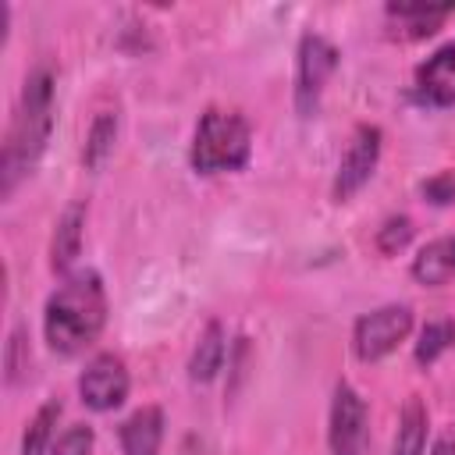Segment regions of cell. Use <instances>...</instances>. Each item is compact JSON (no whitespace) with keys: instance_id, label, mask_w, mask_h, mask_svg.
Instances as JSON below:
<instances>
[{"instance_id":"obj_9","label":"cell","mask_w":455,"mask_h":455,"mask_svg":"<svg viewBox=\"0 0 455 455\" xmlns=\"http://www.w3.org/2000/svg\"><path fill=\"white\" fill-rule=\"evenodd\" d=\"M412 100L419 107H455V39L434 50L412 75Z\"/></svg>"},{"instance_id":"obj_3","label":"cell","mask_w":455,"mask_h":455,"mask_svg":"<svg viewBox=\"0 0 455 455\" xmlns=\"http://www.w3.org/2000/svg\"><path fill=\"white\" fill-rule=\"evenodd\" d=\"M252 153V128L238 110L210 107L192 132L188 164L196 174H228L242 171Z\"/></svg>"},{"instance_id":"obj_7","label":"cell","mask_w":455,"mask_h":455,"mask_svg":"<svg viewBox=\"0 0 455 455\" xmlns=\"http://www.w3.org/2000/svg\"><path fill=\"white\" fill-rule=\"evenodd\" d=\"M380 149H384V132L380 124H359L338 160V171H334V185H331V196L334 203H348L377 171L380 164Z\"/></svg>"},{"instance_id":"obj_23","label":"cell","mask_w":455,"mask_h":455,"mask_svg":"<svg viewBox=\"0 0 455 455\" xmlns=\"http://www.w3.org/2000/svg\"><path fill=\"white\" fill-rule=\"evenodd\" d=\"M430 455H455V434H451V430H444V434L434 441Z\"/></svg>"},{"instance_id":"obj_16","label":"cell","mask_w":455,"mask_h":455,"mask_svg":"<svg viewBox=\"0 0 455 455\" xmlns=\"http://www.w3.org/2000/svg\"><path fill=\"white\" fill-rule=\"evenodd\" d=\"M60 412H64L60 398H46L36 409V416L25 423V434H21V455H50L53 451V434H57Z\"/></svg>"},{"instance_id":"obj_21","label":"cell","mask_w":455,"mask_h":455,"mask_svg":"<svg viewBox=\"0 0 455 455\" xmlns=\"http://www.w3.org/2000/svg\"><path fill=\"white\" fill-rule=\"evenodd\" d=\"M423 199L434 203V206H451L455 203V171H437L434 178H427L419 185Z\"/></svg>"},{"instance_id":"obj_6","label":"cell","mask_w":455,"mask_h":455,"mask_svg":"<svg viewBox=\"0 0 455 455\" xmlns=\"http://www.w3.org/2000/svg\"><path fill=\"white\" fill-rule=\"evenodd\" d=\"M366 441H370L366 402L348 380H338L334 398H331V416H327L331 455H366Z\"/></svg>"},{"instance_id":"obj_20","label":"cell","mask_w":455,"mask_h":455,"mask_svg":"<svg viewBox=\"0 0 455 455\" xmlns=\"http://www.w3.org/2000/svg\"><path fill=\"white\" fill-rule=\"evenodd\" d=\"M92 444H96V434L89 423H75L68 427L57 441H53V451L50 455H92Z\"/></svg>"},{"instance_id":"obj_4","label":"cell","mask_w":455,"mask_h":455,"mask_svg":"<svg viewBox=\"0 0 455 455\" xmlns=\"http://www.w3.org/2000/svg\"><path fill=\"white\" fill-rule=\"evenodd\" d=\"M412 331V309L405 302H387L363 313L352 327V352L359 363H380Z\"/></svg>"},{"instance_id":"obj_10","label":"cell","mask_w":455,"mask_h":455,"mask_svg":"<svg viewBox=\"0 0 455 455\" xmlns=\"http://www.w3.org/2000/svg\"><path fill=\"white\" fill-rule=\"evenodd\" d=\"M82 235H85V203H68L53 224V238H50V267L57 274H71V267L82 252Z\"/></svg>"},{"instance_id":"obj_11","label":"cell","mask_w":455,"mask_h":455,"mask_svg":"<svg viewBox=\"0 0 455 455\" xmlns=\"http://www.w3.org/2000/svg\"><path fill=\"white\" fill-rule=\"evenodd\" d=\"M164 409L160 405H142V409H135L124 423H121V430H117V437H121V451L124 455H160V444H164Z\"/></svg>"},{"instance_id":"obj_12","label":"cell","mask_w":455,"mask_h":455,"mask_svg":"<svg viewBox=\"0 0 455 455\" xmlns=\"http://www.w3.org/2000/svg\"><path fill=\"white\" fill-rule=\"evenodd\" d=\"M412 277L427 288H441L455 277V235H441L434 242H427L416 256H412Z\"/></svg>"},{"instance_id":"obj_18","label":"cell","mask_w":455,"mask_h":455,"mask_svg":"<svg viewBox=\"0 0 455 455\" xmlns=\"http://www.w3.org/2000/svg\"><path fill=\"white\" fill-rule=\"evenodd\" d=\"M451 348H455V320L441 316V320H430V323L419 331L412 355H416L419 366H434V363H437L444 352H451Z\"/></svg>"},{"instance_id":"obj_19","label":"cell","mask_w":455,"mask_h":455,"mask_svg":"<svg viewBox=\"0 0 455 455\" xmlns=\"http://www.w3.org/2000/svg\"><path fill=\"white\" fill-rule=\"evenodd\" d=\"M409 242H412V220H409L405 213H395V217H387V220L377 228V249H380L384 256L402 252Z\"/></svg>"},{"instance_id":"obj_14","label":"cell","mask_w":455,"mask_h":455,"mask_svg":"<svg viewBox=\"0 0 455 455\" xmlns=\"http://www.w3.org/2000/svg\"><path fill=\"white\" fill-rule=\"evenodd\" d=\"M427 430H430L427 405L419 402V395H409V402L402 405V416H398V434H395L391 455H423Z\"/></svg>"},{"instance_id":"obj_2","label":"cell","mask_w":455,"mask_h":455,"mask_svg":"<svg viewBox=\"0 0 455 455\" xmlns=\"http://www.w3.org/2000/svg\"><path fill=\"white\" fill-rule=\"evenodd\" d=\"M107 327V288L103 277L85 267L64 274L43 306V338L57 355H75L100 338Z\"/></svg>"},{"instance_id":"obj_1","label":"cell","mask_w":455,"mask_h":455,"mask_svg":"<svg viewBox=\"0 0 455 455\" xmlns=\"http://www.w3.org/2000/svg\"><path fill=\"white\" fill-rule=\"evenodd\" d=\"M53 100H57V75L50 64H39L28 71L21 96L14 103L4 156H0V196H11L18 181H25L39 156L46 153L50 132H53Z\"/></svg>"},{"instance_id":"obj_5","label":"cell","mask_w":455,"mask_h":455,"mask_svg":"<svg viewBox=\"0 0 455 455\" xmlns=\"http://www.w3.org/2000/svg\"><path fill=\"white\" fill-rule=\"evenodd\" d=\"M338 46L320 36V32H306L299 39V53H295V110L302 117L316 114L320 107V96L331 82V75L338 71Z\"/></svg>"},{"instance_id":"obj_17","label":"cell","mask_w":455,"mask_h":455,"mask_svg":"<svg viewBox=\"0 0 455 455\" xmlns=\"http://www.w3.org/2000/svg\"><path fill=\"white\" fill-rule=\"evenodd\" d=\"M117 142V114L114 110H100L85 132V146H82V160L89 171H100L107 164V156L114 153Z\"/></svg>"},{"instance_id":"obj_15","label":"cell","mask_w":455,"mask_h":455,"mask_svg":"<svg viewBox=\"0 0 455 455\" xmlns=\"http://www.w3.org/2000/svg\"><path fill=\"white\" fill-rule=\"evenodd\" d=\"M448 14H455V4H444V7H430V4H387V18H395L409 39H423V36L437 32Z\"/></svg>"},{"instance_id":"obj_13","label":"cell","mask_w":455,"mask_h":455,"mask_svg":"<svg viewBox=\"0 0 455 455\" xmlns=\"http://www.w3.org/2000/svg\"><path fill=\"white\" fill-rule=\"evenodd\" d=\"M224 352H228V334H224L220 320H210L203 327V334L196 338V348L188 355V380L210 384L224 366Z\"/></svg>"},{"instance_id":"obj_8","label":"cell","mask_w":455,"mask_h":455,"mask_svg":"<svg viewBox=\"0 0 455 455\" xmlns=\"http://www.w3.org/2000/svg\"><path fill=\"white\" fill-rule=\"evenodd\" d=\"M128 387H132L128 366L114 352H96L78 377V395L92 412H114L128 398Z\"/></svg>"},{"instance_id":"obj_22","label":"cell","mask_w":455,"mask_h":455,"mask_svg":"<svg viewBox=\"0 0 455 455\" xmlns=\"http://www.w3.org/2000/svg\"><path fill=\"white\" fill-rule=\"evenodd\" d=\"M25 370H28V345H25L21 327H14L11 331V341H7V380L14 384Z\"/></svg>"}]
</instances>
